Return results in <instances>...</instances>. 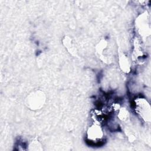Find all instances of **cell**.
Returning <instances> with one entry per match:
<instances>
[{
    "mask_svg": "<svg viewBox=\"0 0 151 151\" xmlns=\"http://www.w3.org/2000/svg\"><path fill=\"white\" fill-rule=\"evenodd\" d=\"M103 137V132L100 127V125L94 124L92 125L87 131V138L89 141L92 143H97Z\"/></svg>",
    "mask_w": 151,
    "mask_h": 151,
    "instance_id": "1",
    "label": "cell"
},
{
    "mask_svg": "<svg viewBox=\"0 0 151 151\" xmlns=\"http://www.w3.org/2000/svg\"><path fill=\"white\" fill-rule=\"evenodd\" d=\"M136 110L143 119H150V107L144 99H140L136 101Z\"/></svg>",
    "mask_w": 151,
    "mask_h": 151,
    "instance_id": "2",
    "label": "cell"
}]
</instances>
